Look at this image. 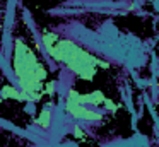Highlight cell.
<instances>
[{"label":"cell","mask_w":159,"mask_h":147,"mask_svg":"<svg viewBox=\"0 0 159 147\" xmlns=\"http://www.w3.org/2000/svg\"><path fill=\"white\" fill-rule=\"evenodd\" d=\"M41 44L46 55L55 62L65 65L80 80H94L99 68H110V62L94 55L74 39L62 36L57 31L45 29L41 33Z\"/></svg>","instance_id":"6da1fadb"},{"label":"cell","mask_w":159,"mask_h":147,"mask_svg":"<svg viewBox=\"0 0 159 147\" xmlns=\"http://www.w3.org/2000/svg\"><path fill=\"white\" fill-rule=\"evenodd\" d=\"M11 65L17 80V87L28 96V101H41V98L45 96L43 89L48 79V68L31 48V44L21 36L14 38Z\"/></svg>","instance_id":"7a4b0ae2"},{"label":"cell","mask_w":159,"mask_h":147,"mask_svg":"<svg viewBox=\"0 0 159 147\" xmlns=\"http://www.w3.org/2000/svg\"><path fill=\"white\" fill-rule=\"evenodd\" d=\"M65 111L67 115H70V118L75 122H87V123H98L104 118V115L101 111H96L93 106L80 104L72 99H65Z\"/></svg>","instance_id":"3957f363"},{"label":"cell","mask_w":159,"mask_h":147,"mask_svg":"<svg viewBox=\"0 0 159 147\" xmlns=\"http://www.w3.org/2000/svg\"><path fill=\"white\" fill-rule=\"evenodd\" d=\"M67 99H72V101H77L80 104H87V106H93V108H99V106H104L106 103V96L101 89H96V91H91V92H79L75 87H70L69 92H67Z\"/></svg>","instance_id":"277c9868"},{"label":"cell","mask_w":159,"mask_h":147,"mask_svg":"<svg viewBox=\"0 0 159 147\" xmlns=\"http://www.w3.org/2000/svg\"><path fill=\"white\" fill-rule=\"evenodd\" d=\"M0 98L2 99H14V101H21V103L28 101V96H26L21 89L14 87V85H9V84L0 87Z\"/></svg>","instance_id":"5b68a950"},{"label":"cell","mask_w":159,"mask_h":147,"mask_svg":"<svg viewBox=\"0 0 159 147\" xmlns=\"http://www.w3.org/2000/svg\"><path fill=\"white\" fill-rule=\"evenodd\" d=\"M52 118H53V113H52V108L50 106H45L41 111L38 113V116L34 118L33 125L36 128H41V130H48L50 125H52Z\"/></svg>","instance_id":"8992f818"},{"label":"cell","mask_w":159,"mask_h":147,"mask_svg":"<svg viewBox=\"0 0 159 147\" xmlns=\"http://www.w3.org/2000/svg\"><path fill=\"white\" fill-rule=\"evenodd\" d=\"M72 133L75 139H80V140H86V132H84V128L80 125H74L72 128Z\"/></svg>","instance_id":"52a82bcc"},{"label":"cell","mask_w":159,"mask_h":147,"mask_svg":"<svg viewBox=\"0 0 159 147\" xmlns=\"http://www.w3.org/2000/svg\"><path fill=\"white\" fill-rule=\"evenodd\" d=\"M96 2H111V0H96Z\"/></svg>","instance_id":"ba28073f"},{"label":"cell","mask_w":159,"mask_h":147,"mask_svg":"<svg viewBox=\"0 0 159 147\" xmlns=\"http://www.w3.org/2000/svg\"><path fill=\"white\" fill-rule=\"evenodd\" d=\"M0 68H2V63H0Z\"/></svg>","instance_id":"9c48e42d"}]
</instances>
